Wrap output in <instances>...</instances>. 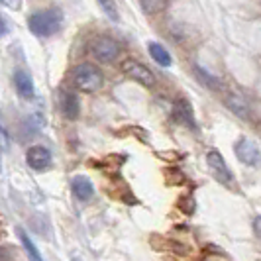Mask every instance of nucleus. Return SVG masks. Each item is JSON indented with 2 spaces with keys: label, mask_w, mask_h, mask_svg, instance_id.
<instances>
[{
  "label": "nucleus",
  "mask_w": 261,
  "mask_h": 261,
  "mask_svg": "<svg viewBox=\"0 0 261 261\" xmlns=\"http://www.w3.org/2000/svg\"><path fill=\"white\" fill-rule=\"evenodd\" d=\"M195 73H196V77H198V81H200L206 89H212V91H218V89H220V81L214 77V75L206 73L200 65L195 67Z\"/></svg>",
  "instance_id": "15"
},
{
  "label": "nucleus",
  "mask_w": 261,
  "mask_h": 261,
  "mask_svg": "<svg viewBox=\"0 0 261 261\" xmlns=\"http://www.w3.org/2000/svg\"><path fill=\"white\" fill-rule=\"evenodd\" d=\"M20 242H22V248H24V251H26L28 259H30V261H43V257H41V253H39L38 246L32 242V238H30L24 230H20Z\"/></svg>",
  "instance_id": "14"
},
{
  "label": "nucleus",
  "mask_w": 261,
  "mask_h": 261,
  "mask_svg": "<svg viewBox=\"0 0 261 261\" xmlns=\"http://www.w3.org/2000/svg\"><path fill=\"white\" fill-rule=\"evenodd\" d=\"M12 79H14V87H16V91H18V94H20L22 98H34L36 87H34V79L30 77L28 71L16 69Z\"/></svg>",
  "instance_id": "10"
},
{
  "label": "nucleus",
  "mask_w": 261,
  "mask_h": 261,
  "mask_svg": "<svg viewBox=\"0 0 261 261\" xmlns=\"http://www.w3.org/2000/svg\"><path fill=\"white\" fill-rule=\"evenodd\" d=\"M0 147H2V149L8 147V132H6V128H4L2 120H0Z\"/></svg>",
  "instance_id": "19"
},
{
  "label": "nucleus",
  "mask_w": 261,
  "mask_h": 261,
  "mask_svg": "<svg viewBox=\"0 0 261 261\" xmlns=\"http://www.w3.org/2000/svg\"><path fill=\"white\" fill-rule=\"evenodd\" d=\"M96 2H98V6L102 8V12H105L112 22H118L120 14H118L116 2H114V0H96Z\"/></svg>",
  "instance_id": "17"
},
{
  "label": "nucleus",
  "mask_w": 261,
  "mask_h": 261,
  "mask_svg": "<svg viewBox=\"0 0 261 261\" xmlns=\"http://www.w3.org/2000/svg\"><path fill=\"white\" fill-rule=\"evenodd\" d=\"M147 49H149V55H151V59L155 61L157 65L161 67H171L173 63V59H171L169 51L161 45V43H155V41H151L149 45H147Z\"/></svg>",
  "instance_id": "13"
},
{
  "label": "nucleus",
  "mask_w": 261,
  "mask_h": 261,
  "mask_svg": "<svg viewBox=\"0 0 261 261\" xmlns=\"http://www.w3.org/2000/svg\"><path fill=\"white\" fill-rule=\"evenodd\" d=\"M120 69H122V73H124L126 77L132 79L134 83L145 87V89H153V87H155V75L151 73L149 67H145L144 63H140L138 59H132V57L124 59V61L120 63Z\"/></svg>",
  "instance_id": "3"
},
{
  "label": "nucleus",
  "mask_w": 261,
  "mask_h": 261,
  "mask_svg": "<svg viewBox=\"0 0 261 261\" xmlns=\"http://www.w3.org/2000/svg\"><path fill=\"white\" fill-rule=\"evenodd\" d=\"M59 108L67 120H77L81 114V102H79L77 94L71 91L59 92Z\"/></svg>",
  "instance_id": "8"
},
{
  "label": "nucleus",
  "mask_w": 261,
  "mask_h": 261,
  "mask_svg": "<svg viewBox=\"0 0 261 261\" xmlns=\"http://www.w3.org/2000/svg\"><path fill=\"white\" fill-rule=\"evenodd\" d=\"M236 157L244 163V165H248V167H259L261 165V151L257 144L255 142H251L249 138H242V140H238L236 142Z\"/></svg>",
  "instance_id": "6"
},
{
  "label": "nucleus",
  "mask_w": 261,
  "mask_h": 261,
  "mask_svg": "<svg viewBox=\"0 0 261 261\" xmlns=\"http://www.w3.org/2000/svg\"><path fill=\"white\" fill-rule=\"evenodd\" d=\"M226 106L234 112L236 116H240V118H249V105L240 96V94H228L226 96Z\"/></svg>",
  "instance_id": "12"
},
{
  "label": "nucleus",
  "mask_w": 261,
  "mask_h": 261,
  "mask_svg": "<svg viewBox=\"0 0 261 261\" xmlns=\"http://www.w3.org/2000/svg\"><path fill=\"white\" fill-rule=\"evenodd\" d=\"M22 2L24 0H0V4L6 6V8H10V10H20L22 8Z\"/></svg>",
  "instance_id": "18"
},
{
  "label": "nucleus",
  "mask_w": 261,
  "mask_h": 261,
  "mask_svg": "<svg viewBox=\"0 0 261 261\" xmlns=\"http://www.w3.org/2000/svg\"><path fill=\"white\" fill-rule=\"evenodd\" d=\"M206 165H208L212 177L220 185L230 187V185L234 183V175H232V171L228 169V165H226L224 157L220 155V151H216V149L208 151V155H206Z\"/></svg>",
  "instance_id": "5"
},
{
  "label": "nucleus",
  "mask_w": 261,
  "mask_h": 261,
  "mask_svg": "<svg viewBox=\"0 0 261 261\" xmlns=\"http://www.w3.org/2000/svg\"><path fill=\"white\" fill-rule=\"evenodd\" d=\"M253 230H255V234H257V238L261 240V216H257V218L253 220Z\"/></svg>",
  "instance_id": "22"
},
{
  "label": "nucleus",
  "mask_w": 261,
  "mask_h": 261,
  "mask_svg": "<svg viewBox=\"0 0 261 261\" xmlns=\"http://www.w3.org/2000/svg\"><path fill=\"white\" fill-rule=\"evenodd\" d=\"M173 116L179 124H183L191 130H196V122H195V112H193V106L189 100L185 98H179L175 106H173Z\"/></svg>",
  "instance_id": "9"
},
{
  "label": "nucleus",
  "mask_w": 261,
  "mask_h": 261,
  "mask_svg": "<svg viewBox=\"0 0 261 261\" xmlns=\"http://www.w3.org/2000/svg\"><path fill=\"white\" fill-rule=\"evenodd\" d=\"M71 83L81 92H96L105 85V75L92 63H81L71 71Z\"/></svg>",
  "instance_id": "2"
},
{
  "label": "nucleus",
  "mask_w": 261,
  "mask_h": 261,
  "mask_svg": "<svg viewBox=\"0 0 261 261\" xmlns=\"http://www.w3.org/2000/svg\"><path fill=\"white\" fill-rule=\"evenodd\" d=\"M71 189H73V195L77 196L79 200H91L94 195V187H92L91 179L85 177V175H77L73 177L71 181Z\"/></svg>",
  "instance_id": "11"
},
{
  "label": "nucleus",
  "mask_w": 261,
  "mask_h": 261,
  "mask_svg": "<svg viewBox=\"0 0 261 261\" xmlns=\"http://www.w3.org/2000/svg\"><path fill=\"white\" fill-rule=\"evenodd\" d=\"M8 34V24H6V20H4V16L0 14V38H4Z\"/></svg>",
  "instance_id": "21"
},
{
  "label": "nucleus",
  "mask_w": 261,
  "mask_h": 261,
  "mask_svg": "<svg viewBox=\"0 0 261 261\" xmlns=\"http://www.w3.org/2000/svg\"><path fill=\"white\" fill-rule=\"evenodd\" d=\"M63 26V12L59 8H47L32 14L28 18V28L38 38H49L57 34Z\"/></svg>",
  "instance_id": "1"
},
{
  "label": "nucleus",
  "mask_w": 261,
  "mask_h": 261,
  "mask_svg": "<svg viewBox=\"0 0 261 261\" xmlns=\"http://www.w3.org/2000/svg\"><path fill=\"white\" fill-rule=\"evenodd\" d=\"M120 51H122V45L110 36H98V38L92 39L91 43L92 57L100 63H112L120 55Z\"/></svg>",
  "instance_id": "4"
},
{
  "label": "nucleus",
  "mask_w": 261,
  "mask_h": 261,
  "mask_svg": "<svg viewBox=\"0 0 261 261\" xmlns=\"http://www.w3.org/2000/svg\"><path fill=\"white\" fill-rule=\"evenodd\" d=\"M169 0H142V8L145 14H159L167 8Z\"/></svg>",
  "instance_id": "16"
},
{
  "label": "nucleus",
  "mask_w": 261,
  "mask_h": 261,
  "mask_svg": "<svg viewBox=\"0 0 261 261\" xmlns=\"http://www.w3.org/2000/svg\"><path fill=\"white\" fill-rule=\"evenodd\" d=\"M0 171H2V147H0Z\"/></svg>",
  "instance_id": "23"
},
{
  "label": "nucleus",
  "mask_w": 261,
  "mask_h": 261,
  "mask_svg": "<svg viewBox=\"0 0 261 261\" xmlns=\"http://www.w3.org/2000/svg\"><path fill=\"white\" fill-rule=\"evenodd\" d=\"M53 155L45 145H32L26 151V163L30 169L34 171H45L51 167Z\"/></svg>",
  "instance_id": "7"
},
{
  "label": "nucleus",
  "mask_w": 261,
  "mask_h": 261,
  "mask_svg": "<svg viewBox=\"0 0 261 261\" xmlns=\"http://www.w3.org/2000/svg\"><path fill=\"white\" fill-rule=\"evenodd\" d=\"M71 261H83V259H81V257H77V255H73V259H71Z\"/></svg>",
  "instance_id": "24"
},
{
  "label": "nucleus",
  "mask_w": 261,
  "mask_h": 261,
  "mask_svg": "<svg viewBox=\"0 0 261 261\" xmlns=\"http://www.w3.org/2000/svg\"><path fill=\"white\" fill-rule=\"evenodd\" d=\"M0 261H14L12 249L6 246H0Z\"/></svg>",
  "instance_id": "20"
}]
</instances>
